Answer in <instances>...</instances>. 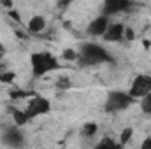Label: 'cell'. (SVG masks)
<instances>
[{
  "mask_svg": "<svg viewBox=\"0 0 151 149\" xmlns=\"http://www.w3.org/2000/svg\"><path fill=\"white\" fill-rule=\"evenodd\" d=\"M77 51L76 49H63L62 51V60H65V62H77Z\"/></svg>",
  "mask_w": 151,
  "mask_h": 149,
  "instance_id": "18",
  "label": "cell"
},
{
  "mask_svg": "<svg viewBox=\"0 0 151 149\" xmlns=\"http://www.w3.org/2000/svg\"><path fill=\"white\" fill-rule=\"evenodd\" d=\"M139 107H141V111L144 112L146 116H151V93L139 100Z\"/></svg>",
  "mask_w": 151,
  "mask_h": 149,
  "instance_id": "16",
  "label": "cell"
},
{
  "mask_svg": "<svg viewBox=\"0 0 151 149\" xmlns=\"http://www.w3.org/2000/svg\"><path fill=\"white\" fill-rule=\"evenodd\" d=\"M91 149H125V148L116 139H113V137H104V139H100Z\"/></svg>",
  "mask_w": 151,
  "mask_h": 149,
  "instance_id": "12",
  "label": "cell"
},
{
  "mask_svg": "<svg viewBox=\"0 0 151 149\" xmlns=\"http://www.w3.org/2000/svg\"><path fill=\"white\" fill-rule=\"evenodd\" d=\"M30 67H32L34 77L40 79L55 70H60L62 63H60L58 56H55L51 51H35L30 54Z\"/></svg>",
  "mask_w": 151,
  "mask_h": 149,
  "instance_id": "2",
  "label": "cell"
},
{
  "mask_svg": "<svg viewBox=\"0 0 151 149\" xmlns=\"http://www.w3.org/2000/svg\"><path fill=\"white\" fill-rule=\"evenodd\" d=\"M2 142L11 149H23L25 133L19 126H9V128H5V132L2 135Z\"/></svg>",
  "mask_w": 151,
  "mask_h": 149,
  "instance_id": "6",
  "label": "cell"
},
{
  "mask_svg": "<svg viewBox=\"0 0 151 149\" xmlns=\"http://www.w3.org/2000/svg\"><path fill=\"white\" fill-rule=\"evenodd\" d=\"M132 9V2L130 0H106L104 7H102V14L111 18L114 14H121Z\"/></svg>",
  "mask_w": 151,
  "mask_h": 149,
  "instance_id": "7",
  "label": "cell"
},
{
  "mask_svg": "<svg viewBox=\"0 0 151 149\" xmlns=\"http://www.w3.org/2000/svg\"><path fill=\"white\" fill-rule=\"evenodd\" d=\"M141 149H151V135L146 137V139L141 142Z\"/></svg>",
  "mask_w": 151,
  "mask_h": 149,
  "instance_id": "20",
  "label": "cell"
},
{
  "mask_svg": "<svg viewBox=\"0 0 151 149\" xmlns=\"http://www.w3.org/2000/svg\"><path fill=\"white\" fill-rule=\"evenodd\" d=\"M127 91H128V95H130L134 100L144 98L146 95L151 93V75L150 74H137L132 79L130 88H128Z\"/></svg>",
  "mask_w": 151,
  "mask_h": 149,
  "instance_id": "5",
  "label": "cell"
},
{
  "mask_svg": "<svg viewBox=\"0 0 151 149\" xmlns=\"http://www.w3.org/2000/svg\"><path fill=\"white\" fill-rule=\"evenodd\" d=\"M135 100L128 95V91L123 90H113L107 93L106 102H104V112L107 114H118V112L127 111L130 105H134Z\"/></svg>",
  "mask_w": 151,
  "mask_h": 149,
  "instance_id": "3",
  "label": "cell"
},
{
  "mask_svg": "<svg viewBox=\"0 0 151 149\" xmlns=\"http://www.w3.org/2000/svg\"><path fill=\"white\" fill-rule=\"evenodd\" d=\"M35 95V91H25V90H11L9 97L12 100H21V98H32Z\"/></svg>",
  "mask_w": 151,
  "mask_h": 149,
  "instance_id": "15",
  "label": "cell"
},
{
  "mask_svg": "<svg viewBox=\"0 0 151 149\" xmlns=\"http://www.w3.org/2000/svg\"><path fill=\"white\" fill-rule=\"evenodd\" d=\"M16 79V74L12 70H2L0 72V82L2 84H12Z\"/></svg>",
  "mask_w": 151,
  "mask_h": 149,
  "instance_id": "17",
  "label": "cell"
},
{
  "mask_svg": "<svg viewBox=\"0 0 151 149\" xmlns=\"http://www.w3.org/2000/svg\"><path fill=\"white\" fill-rule=\"evenodd\" d=\"M77 65L81 67H97V65H111L116 63V58L100 44L84 42L77 49Z\"/></svg>",
  "mask_w": 151,
  "mask_h": 149,
  "instance_id": "1",
  "label": "cell"
},
{
  "mask_svg": "<svg viewBox=\"0 0 151 149\" xmlns=\"http://www.w3.org/2000/svg\"><path fill=\"white\" fill-rule=\"evenodd\" d=\"M125 30H127V27L123 25V23H111L109 25V28H107V32L104 34V40H107V42H119V40H125Z\"/></svg>",
  "mask_w": 151,
  "mask_h": 149,
  "instance_id": "9",
  "label": "cell"
},
{
  "mask_svg": "<svg viewBox=\"0 0 151 149\" xmlns=\"http://www.w3.org/2000/svg\"><path fill=\"white\" fill-rule=\"evenodd\" d=\"M109 25H111L109 18H107V16H104V14H99L97 18H93V19L90 21V25H88L86 32H88L91 37H104V34L107 32Z\"/></svg>",
  "mask_w": 151,
  "mask_h": 149,
  "instance_id": "8",
  "label": "cell"
},
{
  "mask_svg": "<svg viewBox=\"0 0 151 149\" xmlns=\"http://www.w3.org/2000/svg\"><path fill=\"white\" fill-rule=\"evenodd\" d=\"M11 116H12V123H14V126H19V128H23L27 123H30L28 116L25 114V109L11 107Z\"/></svg>",
  "mask_w": 151,
  "mask_h": 149,
  "instance_id": "11",
  "label": "cell"
},
{
  "mask_svg": "<svg viewBox=\"0 0 151 149\" xmlns=\"http://www.w3.org/2000/svg\"><path fill=\"white\" fill-rule=\"evenodd\" d=\"M51 112V100L46 98L44 95H39L35 93L30 100H28V105L25 109V114L28 116V119H35V117H40V116H46Z\"/></svg>",
  "mask_w": 151,
  "mask_h": 149,
  "instance_id": "4",
  "label": "cell"
},
{
  "mask_svg": "<svg viewBox=\"0 0 151 149\" xmlns=\"http://www.w3.org/2000/svg\"><path fill=\"white\" fill-rule=\"evenodd\" d=\"M2 56H4V51H2V47H0V60H2Z\"/></svg>",
  "mask_w": 151,
  "mask_h": 149,
  "instance_id": "23",
  "label": "cell"
},
{
  "mask_svg": "<svg viewBox=\"0 0 151 149\" xmlns=\"http://www.w3.org/2000/svg\"><path fill=\"white\" fill-rule=\"evenodd\" d=\"M134 37H135L134 30H132V28H127V30H125V40H134Z\"/></svg>",
  "mask_w": 151,
  "mask_h": 149,
  "instance_id": "21",
  "label": "cell"
},
{
  "mask_svg": "<svg viewBox=\"0 0 151 149\" xmlns=\"http://www.w3.org/2000/svg\"><path fill=\"white\" fill-rule=\"evenodd\" d=\"M132 137H134V128H132V126H127V128L121 130V133H119V137H118V142L125 148V146L132 140Z\"/></svg>",
  "mask_w": 151,
  "mask_h": 149,
  "instance_id": "14",
  "label": "cell"
},
{
  "mask_svg": "<svg viewBox=\"0 0 151 149\" xmlns=\"http://www.w3.org/2000/svg\"><path fill=\"white\" fill-rule=\"evenodd\" d=\"M46 28V18L44 16H40V14H34L30 19H28V23H27V32L28 34H40L42 30Z\"/></svg>",
  "mask_w": 151,
  "mask_h": 149,
  "instance_id": "10",
  "label": "cell"
},
{
  "mask_svg": "<svg viewBox=\"0 0 151 149\" xmlns=\"http://www.w3.org/2000/svg\"><path fill=\"white\" fill-rule=\"evenodd\" d=\"M9 16H11L12 19H16V21H19V23H21V16H19L16 11H11V12H9Z\"/></svg>",
  "mask_w": 151,
  "mask_h": 149,
  "instance_id": "22",
  "label": "cell"
},
{
  "mask_svg": "<svg viewBox=\"0 0 151 149\" xmlns=\"http://www.w3.org/2000/svg\"><path fill=\"white\" fill-rule=\"evenodd\" d=\"M97 132H99V125H97V123H93V121L84 123V125H83V128H81V135H83L84 139H91V137H95V135H97Z\"/></svg>",
  "mask_w": 151,
  "mask_h": 149,
  "instance_id": "13",
  "label": "cell"
},
{
  "mask_svg": "<svg viewBox=\"0 0 151 149\" xmlns=\"http://www.w3.org/2000/svg\"><path fill=\"white\" fill-rule=\"evenodd\" d=\"M56 88H60V90H70L72 88V82H70L69 77H60L56 81Z\"/></svg>",
  "mask_w": 151,
  "mask_h": 149,
  "instance_id": "19",
  "label": "cell"
}]
</instances>
